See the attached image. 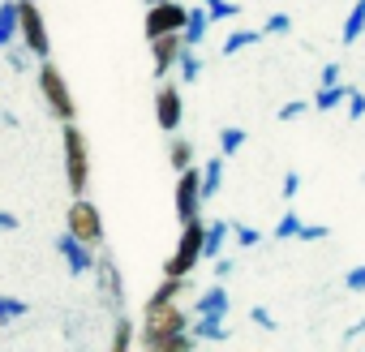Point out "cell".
Returning a JSON list of instances; mask_svg holds the SVG:
<instances>
[{
	"instance_id": "cell-1",
	"label": "cell",
	"mask_w": 365,
	"mask_h": 352,
	"mask_svg": "<svg viewBox=\"0 0 365 352\" xmlns=\"http://www.w3.org/2000/svg\"><path fill=\"white\" fill-rule=\"evenodd\" d=\"M198 339L190 331V314L180 309L176 301L172 305H159L155 314L142 318V348L146 352H190Z\"/></svg>"
},
{
	"instance_id": "cell-2",
	"label": "cell",
	"mask_w": 365,
	"mask_h": 352,
	"mask_svg": "<svg viewBox=\"0 0 365 352\" xmlns=\"http://www.w3.org/2000/svg\"><path fill=\"white\" fill-rule=\"evenodd\" d=\"M61 146H65V181H69L73 198H82L86 185H91V146H86V133L73 120H65Z\"/></svg>"
},
{
	"instance_id": "cell-3",
	"label": "cell",
	"mask_w": 365,
	"mask_h": 352,
	"mask_svg": "<svg viewBox=\"0 0 365 352\" xmlns=\"http://www.w3.org/2000/svg\"><path fill=\"white\" fill-rule=\"evenodd\" d=\"M39 95H43V103H48V112H52L56 120H73V116H78L73 90H69L65 73L56 69V61H43V65H39Z\"/></svg>"
},
{
	"instance_id": "cell-4",
	"label": "cell",
	"mask_w": 365,
	"mask_h": 352,
	"mask_svg": "<svg viewBox=\"0 0 365 352\" xmlns=\"http://www.w3.org/2000/svg\"><path fill=\"white\" fill-rule=\"evenodd\" d=\"M202 215L190 219V224H180V241H176V254L163 262V275H194V266L202 262Z\"/></svg>"
},
{
	"instance_id": "cell-5",
	"label": "cell",
	"mask_w": 365,
	"mask_h": 352,
	"mask_svg": "<svg viewBox=\"0 0 365 352\" xmlns=\"http://www.w3.org/2000/svg\"><path fill=\"white\" fill-rule=\"evenodd\" d=\"M95 288H99V301L108 305V314H125V279H120V266H116V258L99 245V254H95Z\"/></svg>"
},
{
	"instance_id": "cell-6",
	"label": "cell",
	"mask_w": 365,
	"mask_h": 352,
	"mask_svg": "<svg viewBox=\"0 0 365 352\" xmlns=\"http://www.w3.org/2000/svg\"><path fill=\"white\" fill-rule=\"evenodd\" d=\"M18 39L31 48V56L35 61H48V52H52V39H48V22H43V14H39V5L35 0H18Z\"/></svg>"
},
{
	"instance_id": "cell-7",
	"label": "cell",
	"mask_w": 365,
	"mask_h": 352,
	"mask_svg": "<svg viewBox=\"0 0 365 352\" xmlns=\"http://www.w3.org/2000/svg\"><path fill=\"white\" fill-rule=\"evenodd\" d=\"M202 215V163H190L176 172V219L190 224Z\"/></svg>"
},
{
	"instance_id": "cell-8",
	"label": "cell",
	"mask_w": 365,
	"mask_h": 352,
	"mask_svg": "<svg viewBox=\"0 0 365 352\" xmlns=\"http://www.w3.org/2000/svg\"><path fill=\"white\" fill-rule=\"evenodd\" d=\"M65 228L78 237V241H86V245H103V215H99V207L82 194V198H73V207H69V215H65Z\"/></svg>"
},
{
	"instance_id": "cell-9",
	"label": "cell",
	"mask_w": 365,
	"mask_h": 352,
	"mask_svg": "<svg viewBox=\"0 0 365 352\" xmlns=\"http://www.w3.org/2000/svg\"><path fill=\"white\" fill-rule=\"evenodd\" d=\"M185 18H190V9H185V5H176V0H159V5H146L142 35L155 39V35H168V31H185Z\"/></svg>"
},
{
	"instance_id": "cell-10",
	"label": "cell",
	"mask_w": 365,
	"mask_h": 352,
	"mask_svg": "<svg viewBox=\"0 0 365 352\" xmlns=\"http://www.w3.org/2000/svg\"><path fill=\"white\" fill-rule=\"evenodd\" d=\"M56 254L65 258L69 275H73V279H82V275H91V271H95V254H99V249H95V245H86V241H78V237L65 228V232L56 237Z\"/></svg>"
},
{
	"instance_id": "cell-11",
	"label": "cell",
	"mask_w": 365,
	"mask_h": 352,
	"mask_svg": "<svg viewBox=\"0 0 365 352\" xmlns=\"http://www.w3.org/2000/svg\"><path fill=\"white\" fill-rule=\"evenodd\" d=\"M180 116H185V103H180V86L176 82H159L155 90V120L163 133H176L180 129Z\"/></svg>"
},
{
	"instance_id": "cell-12",
	"label": "cell",
	"mask_w": 365,
	"mask_h": 352,
	"mask_svg": "<svg viewBox=\"0 0 365 352\" xmlns=\"http://www.w3.org/2000/svg\"><path fill=\"white\" fill-rule=\"evenodd\" d=\"M146 43H150V69H155V82H159V78H168V73L176 69L185 39H180V31H168V35H155V39H146Z\"/></svg>"
},
{
	"instance_id": "cell-13",
	"label": "cell",
	"mask_w": 365,
	"mask_h": 352,
	"mask_svg": "<svg viewBox=\"0 0 365 352\" xmlns=\"http://www.w3.org/2000/svg\"><path fill=\"white\" fill-rule=\"evenodd\" d=\"M185 288H190V275H163V284H159V288L146 296V305H142V318H146V314H155L159 305H172V301H176L180 292H185Z\"/></svg>"
},
{
	"instance_id": "cell-14",
	"label": "cell",
	"mask_w": 365,
	"mask_h": 352,
	"mask_svg": "<svg viewBox=\"0 0 365 352\" xmlns=\"http://www.w3.org/2000/svg\"><path fill=\"white\" fill-rule=\"evenodd\" d=\"M228 309H232V296H228V288H224V284H211V288H202V292L194 296V314L228 318Z\"/></svg>"
},
{
	"instance_id": "cell-15",
	"label": "cell",
	"mask_w": 365,
	"mask_h": 352,
	"mask_svg": "<svg viewBox=\"0 0 365 352\" xmlns=\"http://www.w3.org/2000/svg\"><path fill=\"white\" fill-rule=\"evenodd\" d=\"M190 331H194V339H198V343H228V339H232L228 322H224V318H215V314H198V318L190 322Z\"/></svg>"
},
{
	"instance_id": "cell-16",
	"label": "cell",
	"mask_w": 365,
	"mask_h": 352,
	"mask_svg": "<svg viewBox=\"0 0 365 352\" xmlns=\"http://www.w3.org/2000/svg\"><path fill=\"white\" fill-rule=\"evenodd\" d=\"M228 237H232V224H228V219H211V224H207V232H202V258H207V262H215V258L224 254Z\"/></svg>"
},
{
	"instance_id": "cell-17",
	"label": "cell",
	"mask_w": 365,
	"mask_h": 352,
	"mask_svg": "<svg viewBox=\"0 0 365 352\" xmlns=\"http://www.w3.org/2000/svg\"><path fill=\"white\" fill-rule=\"evenodd\" d=\"M207 31H211V18H207V9L198 5V9H190L180 39H185V48H202V43H207Z\"/></svg>"
},
{
	"instance_id": "cell-18",
	"label": "cell",
	"mask_w": 365,
	"mask_h": 352,
	"mask_svg": "<svg viewBox=\"0 0 365 352\" xmlns=\"http://www.w3.org/2000/svg\"><path fill=\"white\" fill-rule=\"evenodd\" d=\"M348 90H352V86H344V82H331V86H318V95L309 99V108H314V112H335V108H344V99H348Z\"/></svg>"
},
{
	"instance_id": "cell-19",
	"label": "cell",
	"mask_w": 365,
	"mask_h": 352,
	"mask_svg": "<svg viewBox=\"0 0 365 352\" xmlns=\"http://www.w3.org/2000/svg\"><path fill=\"white\" fill-rule=\"evenodd\" d=\"M198 78H202V56H198V48H180V61H176V82L194 86Z\"/></svg>"
},
{
	"instance_id": "cell-20",
	"label": "cell",
	"mask_w": 365,
	"mask_h": 352,
	"mask_svg": "<svg viewBox=\"0 0 365 352\" xmlns=\"http://www.w3.org/2000/svg\"><path fill=\"white\" fill-rule=\"evenodd\" d=\"M220 190H224V155H215V159L202 163V202L215 198Z\"/></svg>"
},
{
	"instance_id": "cell-21",
	"label": "cell",
	"mask_w": 365,
	"mask_h": 352,
	"mask_svg": "<svg viewBox=\"0 0 365 352\" xmlns=\"http://www.w3.org/2000/svg\"><path fill=\"white\" fill-rule=\"evenodd\" d=\"M18 0H5V5H0V52H5L14 39H18Z\"/></svg>"
},
{
	"instance_id": "cell-22",
	"label": "cell",
	"mask_w": 365,
	"mask_h": 352,
	"mask_svg": "<svg viewBox=\"0 0 365 352\" xmlns=\"http://www.w3.org/2000/svg\"><path fill=\"white\" fill-rule=\"evenodd\" d=\"M267 35H262V26L258 31H228V39L220 43V52L224 56H237V52H245V48H254V43H262Z\"/></svg>"
},
{
	"instance_id": "cell-23",
	"label": "cell",
	"mask_w": 365,
	"mask_h": 352,
	"mask_svg": "<svg viewBox=\"0 0 365 352\" xmlns=\"http://www.w3.org/2000/svg\"><path fill=\"white\" fill-rule=\"evenodd\" d=\"M361 35H365V0H356V5L348 9L339 39H344V43H361Z\"/></svg>"
},
{
	"instance_id": "cell-24",
	"label": "cell",
	"mask_w": 365,
	"mask_h": 352,
	"mask_svg": "<svg viewBox=\"0 0 365 352\" xmlns=\"http://www.w3.org/2000/svg\"><path fill=\"white\" fill-rule=\"evenodd\" d=\"M129 343H133V322H129V314H112V339H108V348H112V352H129Z\"/></svg>"
},
{
	"instance_id": "cell-25",
	"label": "cell",
	"mask_w": 365,
	"mask_h": 352,
	"mask_svg": "<svg viewBox=\"0 0 365 352\" xmlns=\"http://www.w3.org/2000/svg\"><path fill=\"white\" fill-rule=\"evenodd\" d=\"M202 9H207L211 22H228V18H241L245 14L241 0H202Z\"/></svg>"
},
{
	"instance_id": "cell-26",
	"label": "cell",
	"mask_w": 365,
	"mask_h": 352,
	"mask_svg": "<svg viewBox=\"0 0 365 352\" xmlns=\"http://www.w3.org/2000/svg\"><path fill=\"white\" fill-rule=\"evenodd\" d=\"M245 138H250V133H245L241 125H224V129H220V155H224V159L237 155V150L245 146Z\"/></svg>"
},
{
	"instance_id": "cell-27",
	"label": "cell",
	"mask_w": 365,
	"mask_h": 352,
	"mask_svg": "<svg viewBox=\"0 0 365 352\" xmlns=\"http://www.w3.org/2000/svg\"><path fill=\"white\" fill-rule=\"evenodd\" d=\"M228 224H232V245H237V249H254V245H262V232L250 228L245 219H228Z\"/></svg>"
},
{
	"instance_id": "cell-28",
	"label": "cell",
	"mask_w": 365,
	"mask_h": 352,
	"mask_svg": "<svg viewBox=\"0 0 365 352\" xmlns=\"http://www.w3.org/2000/svg\"><path fill=\"white\" fill-rule=\"evenodd\" d=\"M168 163L180 172V167H190L194 163V142H185V138H172V146H168Z\"/></svg>"
},
{
	"instance_id": "cell-29",
	"label": "cell",
	"mask_w": 365,
	"mask_h": 352,
	"mask_svg": "<svg viewBox=\"0 0 365 352\" xmlns=\"http://www.w3.org/2000/svg\"><path fill=\"white\" fill-rule=\"evenodd\" d=\"M26 314H31V305L22 296H5V292H0V322H18Z\"/></svg>"
},
{
	"instance_id": "cell-30",
	"label": "cell",
	"mask_w": 365,
	"mask_h": 352,
	"mask_svg": "<svg viewBox=\"0 0 365 352\" xmlns=\"http://www.w3.org/2000/svg\"><path fill=\"white\" fill-rule=\"evenodd\" d=\"M301 224H305V219H301V215L288 207V211L279 215V224H275V232H271V237H275V241H292V237L301 232Z\"/></svg>"
},
{
	"instance_id": "cell-31",
	"label": "cell",
	"mask_w": 365,
	"mask_h": 352,
	"mask_svg": "<svg viewBox=\"0 0 365 352\" xmlns=\"http://www.w3.org/2000/svg\"><path fill=\"white\" fill-rule=\"evenodd\" d=\"M288 31H292V18H288L284 9L267 14V22H262V35H288Z\"/></svg>"
},
{
	"instance_id": "cell-32",
	"label": "cell",
	"mask_w": 365,
	"mask_h": 352,
	"mask_svg": "<svg viewBox=\"0 0 365 352\" xmlns=\"http://www.w3.org/2000/svg\"><path fill=\"white\" fill-rule=\"evenodd\" d=\"M5 61H9V69H18V73H22V69H31V48H26V43L18 48V39H14V43L5 48Z\"/></svg>"
},
{
	"instance_id": "cell-33",
	"label": "cell",
	"mask_w": 365,
	"mask_h": 352,
	"mask_svg": "<svg viewBox=\"0 0 365 352\" xmlns=\"http://www.w3.org/2000/svg\"><path fill=\"white\" fill-rule=\"evenodd\" d=\"M331 237V228L327 224H301V232H297V241L301 245H318V241H327Z\"/></svg>"
},
{
	"instance_id": "cell-34",
	"label": "cell",
	"mask_w": 365,
	"mask_h": 352,
	"mask_svg": "<svg viewBox=\"0 0 365 352\" xmlns=\"http://www.w3.org/2000/svg\"><path fill=\"white\" fill-rule=\"evenodd\" d=\"M344 116H348V120H361V116H365V90H348V99H344Z\"/></svg>"
},
{
	"instance_id": "cell-35",
	"label": "cell",
	"mask_w": 365,
	"mask_h": 352,
	"mask_svg": "<svg viewBox=\"0 0 365 352\" xmlns=\"http://www.w3.org/2000/svg\"><path fill=\"white\" fill-rule=\"evenodd\" d=\"M301 185H305V176L292 167V172H284V185H279V194H284V202H292L297 194H301Z\"/></svg>"
},
{
	"instance_id": "cell-36",
	"label": "cell",
	"mask_w": 365,
	"mask_h": 352,
	"mask_svg": "<svg viewBox=\"0 0 365 352\" xmlns=\"http://www.w3.org/2000/svg\"><path fill=\"white\" fill-rule=\"evenodd\" d=\"M250 322L262 326V331H279V322H275V314H271L267 305H254V309H250Z\"/></svg>"
},
{
	"instance_id": "cell-37",
	"label": "cell",
	"mask_w": 365,
	"mask_h": 352,
	"mask_svg": "<svg viewBox=\"0 0 365 352\" xmlns=\"http://www.w3.org/2000/svg\"><path fill=\"white\" fill-rule=\"evenodd\" d=\"M305 112H309V103H305V99H288V103H284V108H279L275 116H279V120L288 125V120H297V116H305Z\"/></svg>"
},
{
	"instance_id": "cell-38",
	"label": "cell",
	"mask_w": 365,
	"mask_h": 352,
	"mask_svg": "<svg viewBox=\"0 0 365 352\" xmlns=\"http://www.w3.org/2000/svg\"><path fill=\"white\" fill-rule=\"evenodd\" d=\"M331 82H344L339 61H327V65H322V73H318V86H331Z\"/></svg>"
},
{
	"instance_id": "cell-39",
	"label": "cell",
	"mask_w": 365,
	"mask_h": 352,
	"mask_svg": "<svg viewBox=\"0 0 365 352\" xmlns=\"http://www.w3.org/2000/svg\"><path fill=\"white\" fill-rule=\"evenodd\" d=\"M344 288H348V292H365V262L344 275Z\"/></svg>"
},
{
	"instance_id": "cell-40",
	"label": "cell",
	"mask_w": 365,
	"mask_h": 352,
	"mask_svg": "<svg viewBox=\"0 0 365 352\" xmlns=\"http://www.w3.org/2000/svg\"><path fill=\"white\" fill-rule=\"evenodd\" d=\"M18 228H22V219L14 211H0V232H18Z\"/></svg>"
},
{
	"instance_id": "cell-41",
	"label": "cell",
	"mask_w": 365,
	"mask_h": 352,
	"mask_svg": "<svg viewBox=\"0 0 365 352\" xmlns=\"http://www.w3.org/2000/svg\"><path fill=\"white\" fill-rule=\"evenodd\" d=\"M232 271H237V262H232V258H224V254H220V258H215V275H220V279H228V275H232Z\"/></svg>"
},
{
	"instance_id": "cell-42",
	"label": "cell",
	"mask_w": 365,
	"mask_h": 352,
	"mask_svg": "<svg viewBox=\"0 0 365 352\" xmlns=\"http://www.w3.org/2000/svg\"><path fill=\"white\" fill-rule=\"evenodd\" d=\"M356 335H365V318H361V322H352V326H348V339H356Z\"/></svg>"
},
{
	"instance_id": "cell-43",
	"label": "cell",
	"mask_w": 365,
	"mask_h": 352,
	"mask_svg": "<svg viewBox=\"0 0 365 352\" xmlns=\"http://www.w3.org/2000/svg\"><path fill=\"white\" fill-rule=\"evenodd\" d=\"M142 5H159V0H142Z\"/></svg>"
},
{
	"instance_id": "cell-44",
	"label": "cell",
	"mask_w": 365,
	"mask_h": 352,
	"mask_svg": "<svg viewBox=\"0 0 365 352\" xmlns=\"http://www.w3.org/2000/svg\"><path fill=\"white\" fill-rule=\"evenodd\" d=\"M361 181H365V172H361Z\"/></svg>"
}]
</instances>
